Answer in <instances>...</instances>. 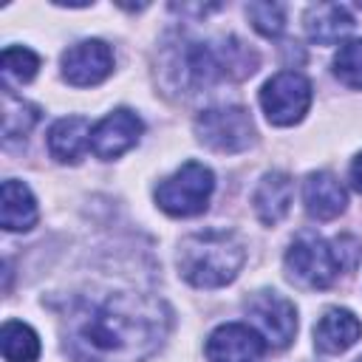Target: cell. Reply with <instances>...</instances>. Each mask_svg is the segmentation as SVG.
Returning a JSON list of instances; mask_svg holds the SVG:
<instances>
[{
    "label": "cell",
    "instance_id": "obj_19",
    "mask_svg": "<svg viewBox=\"0 0 362 362\" xmlns=\"http://www.w3.org/2000/svg\"><path fill=\"white\" fill-rule=\"evenodd\" d=\"M40 68V57L31 51V48H20V45H8L3 51V59H0V71H3V79L6 85H25L34 79Z\"/></svg>",
    "mask_w": 362,
    "mask_h": 362
},
{
    "label": "cell",
    "instance_id": "obj_1",
    "mask_svg": "<svg viewBox=\"0 0 362 362\" xmlns=\"http://www.w3.org/2000/svg\"><path fill=\"white\" fill-rule=\"evenodd\" d=\"M167 331L170 311L158 297L105 294L65 317V354L74 362H144Z\"/></svg>",
    "mask_w": 362,
    "mask_h": 362
},
{
    "label": "cell",
    "instance_id": "obj_6",
    "mask_svg": "<svg viewBox=\"0 0 362 362\" xmlns=\"http://www.w3.org/2000/svg\"><path fill=\"white\" fill-rule=\"evenodd\" d=\"M195 136L215 153H240L255 141V124L238 105L206 107L195 116Z\"/></svg>",
    "mask_w": 362,
    "mask_h": 362
},
{
    "label": "cell",
    "instance_id": "obj_4",
    "mask_svg": "<svg viewBox=\"0 0 362 362\" xmlns=\"http://www.w3.org/2000/svg\"><path fill=\"white\" fill-rule=\"evenodd\" d=\"M342 252H339V240L331 246L325 243L317 232H300L291 246L286 249V272L288 280L297 283L300 288H328L339 269H342Z\"/></svg>",
    "mask_w": 362,
    "mask_h": 362
},
{
    "label": "cell",
    "instance_id": "obj_11",
    "mask_svg": "<svg viewBox=\"0 0 362 362\" xmlns=\"http://www.w3.org/2000/svg\"><path fill=\"white\" fill-rule=\"evenodd\" d=\"M144 124L141 119L127 110V107H116L113 113H107L105 119H99L90 130V153L96 158H119L122 153H127L130 147H136L139 136H141Z\"/></svg>",
    "mask_w": 362,
    "mask_h": 362
},
{
    "label": "cell",
    "instance_id": "obj_16",
    "mask_svg": "<svg viewBox=\"0 0 362 362\" xmlns=\"http://www.w3.org/2000/svg\"><path fill=\"white\" fill-rule=\"evenodd\" d=\"M354 17L339 3H317L305 11V34L320 45H334L354 31Z\"/></svg>",
    "mask_w": 362,
    "mask_h": 362
},
{
    "label": "cell",
    "instance_id": "obj_5",
    "mask_svg": "<svg viewBox=\"0 0 362 362\" xmlns=\"http://www.w3.org/2000/svg\"><path fill=\"white\" fill-rule=\"evenodd\" d=\"M215 189V175L201 161H187L156 189V204L173 218L201 215Z\"/></svg>",
    "mask_w": 362,
    "mask_h": 362
},
{
    "label": "cell",
    "instance_id": "obj_7",
    "mask_svg": "<svg viewBox=\"0 0 362 362\" xmlns=\"http://www.w3.org/2000/svg\"><path fill=\"white\" fill-rule=\"evenodd\" d=\"M260 107L277 127L297 124L311 107V82L297 71H280L263 85Z\"/></svg>",
    "mask_w": 362,
    "mask_h": 362
},
{
    "label": "cell",
    "instance_id": "obj_24",
    "mask_svg": "<svg viewBox=\"0 0 362 362\" xmlns=\"http://www.w3.org/2000/svg\"><path fill=\"white\" fill-rule=\"evenodd\" d=\"M356 362H362V356H359V359H356Z\"/></svg>",
    "mask_w": 362,
    "mask_h": 362
},
{
    "label": "cell",
    "instance_id": "obj_15",
    "mask_svg": "<svg viewBox=\"0 0 362 362\" xmlns=\"http://www.w3.org/2000/svg\"><path fill=\"white\" fill-rule=\"evenodd\" d=\"M291 198H294V181L286 173H266L252 195V204L257 218L266 226H274L291 209Z\"/></svg>",
    "mask_w": 362,
    "mask_h": 362
},
{
    "label": "cell",
    "instance_id": "obj_3",
    "mask_svg": "<svg viewBox=\"0 0 362 362\" xmlns=\"http://www.w3.org/2000/svg\"><path fill=\"white\" fill-rule=\"evenodd\" d=\"M167 71L175 76V82L187 90L206 88L218 79H243L257 71V57L240 45L238 40L223 42H181L178 51H173V59Z\"/></svg>",
    "mask_w": 362,
    "mask_h": 362
},
{
    "label": "cell",
    "instance_id": "obj_10",
    "mask_svg": "<svg viewBox=\"0 0 362 362\" xmlns=\"http://www.w3.org/2000/svg\"><path fill=\"white\" fill-rule=\"evenodd\" d=\"M266 351V339L257 328L243 322H223L206 339L209 362H260Z\"/></svg>",
    "mask_w": 362,
    "mask_h": 362
},
{
    "label": "cell",
    "instance_id": "obj_20",
    "mask_svg": "<svg viewBox=\"0 0 362 362\" xmlns=\"http://www.w3.org/2000/svg\"><path fill=\"white\" fill-rule=\"evenodd\" d=\"M40 119V110L23 99H14L8 90L3 93V133L6 139H14V136H25L34 122Z\"/></svg>",
    "mask_w": 362,
    "mask_h": 362
},
{
    "label": "cell",
    "instance_id": "obj_2",
    "mask_svg": "<svg viewBox=\"0 0 362 362\" xmlns=\"http://www.w3.org/2000/svg\"><path fill=\"white\" fill-rule=\"evenodd\" d=\"M246 260V246L235 232H192L178 246V272L195 288H221L232 283Z\"/></svg>",
    "mask_w": 362,
    "mask_h": 362
},
{
    "label": "cell",
    "instance_id": "obj_13",
    "mask_svg": "<svg viewBox=\"0 0 362 362\" xmlns=\"http://www.w3.org/2000/svg\"><path fill=\"white\" fill-rule=\"evenodd\" d=\"M362 334V322L348 308H328L314 325V345L322 354L348 351Z\"/></svg>",
    "mask_w": 362,
    "mask_h": 362
},
{
    "label": "cell",
    "instance_id": "obj_12",
    "mask_svg": "<svg viewBox=\"0 0 362 362\" xmlns=\"http://www.w3.org/2000/svg\"><path fill=\"white\" fill-rule=\"evenodd\" d=\"M303 204H305V212L314 221H334L345 209L348 195H345V187L337 181V175L322 170V173H311L305 178Z\"/></svg>",
    "mask_w": 362,
    "mask_h": 362
},
{
    "label": "cell",
    "instance_id": "obj_22",
    "mask_svg": "<svg viewBox=\"0 0 362 362\" xmlns=\"http://www.w3.org/2000/svg\"><path fill=\"white\" fill-rule=\"evenodd\" d=\"M246 17L252 20L255 31H260L263 37H277L286 25V8L280 3H249Z\"/></svg>",
    "mask_w": 362,
    "mask_h": 362
},
{
    "label": "cell",
    "instance_id": "obj_17",
    "mask_svg": "<svg viewBox=\"0 0 362 362\" xmlns=\"http://www.w3.org/2000/svg\"><path fill=\"white\" fill-rule=\"evenodd\" d=\"M37 223V201L23 181H3L0 195V226L6 232H25Z\"/></svg>",
    "mask_w": 362,
    "mask_h": 362
},
{
    "label": "cell",
    "instance_id": "obj_18",
    "mask_svg": "<svg viewBox=\"0 0 362 362\" xmlns=\"http://www.w3.org/2000/svg\"><path fill=\"white\" fill-rule=\"evenodd\" d=\"M0 351L6 362H37L40 356V337L31 325L20 320H6L0 331Z\"/></svg>",
    "mask_w": 362,
    "mask_h": 362
},
{
    "label": "cell",
    "instance_id": "obj_23",
    "mask_svg": "<svg viewBox=\"0 0 362 362\" xmlns=\"http://www.w3.org/2000/svg\"><path fill=\"white\" fill-rule=\"evenodd\" d=\"M351 184H354V189H359L362 192V153L354 158V164H351Z\"/></svg>",
    "mask_w": 362,
    "mask_h": 362
},
{
    "label": "cell",
    "instance_id": "obj_8",
    "mask_svg": "<svg viewBox=\"0 0 362 362\" xmlns=\"http://www.w3.org/2000/svg\"><path fill=\"white\" fill-rule=\"evenodd\" d=\"M246 311L255 320L266 345L286 348L291 342V337L297 331V311H294L291 300H286L277 291H257L246 300Z\"/></svg>",
    "mask_w": 362,
    "mask_h": 362
},
{
    "label": "cell",
    "instance_id": "obj_21",
    "mask_svg": "<svg viewBox=\"0 0 362 362\" xmlns=\"http://www.w3.org/2000/svg\"><path fill=\"white\" fill-rule=\"evenodd\" d=\"M334 74L348 88H359L362 90V37L359 40H348V42L339 45V51L334 57Z\"/></svg>",
    "mask_w": 362,
    "mask_h": 362
},
{
    "label": "cell",
    "instance_id": "obj_9",
    "mask_svg": "<svg viewBox=\"0 0 362 362\" xmlns=\"http://www.w3.org/2000/svg\"><path fill=\"white\" fill-rule=\"evenodd\" d=\"M113 71V51L102 40H82L62 54V76L74 88H90Z\"/></svg>",
    "mask_w": 362,
    "mask_h": 362
},
{
    "label": "cell",
    "instance_id": "obj_14",
    "mask_svg": "<svg viewBox=\"0 0 362 362\" xmlns=\"http://www.w3.org/2000/svg\"><path fill=\"white\" fill-rule=\"evenodd\" d=\"M90 122L85 116H65L48 130V153L62 164H76L90 150Z\"/></svg>",
    "mask_w": 362,
    "mask_h": 362
}]
</instances>
